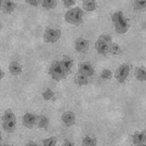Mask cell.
Masks as SVG:
<instances>
[{
	"mask_svg": "<svg viewBox=\"0 0 146 146\" xmlns=\"http://www.w3.org/2000/svg\"><path fill=\"white\" fill-rule=\"evenodd\" d=\"M112 21L116 26V32L119 34L125 33L129 28V20L125 18L123 16V12L122 11H117L112 15Z\"/></svg>",
	"mask_w": 146,
	"mask_h": 146,
	"instance_id": "obj_1",
	"label": "cell"
},
{
	"mask_svg": "<svg viewBox=\"0 0 146 146\" xmlns=\"http://www.w3.org/2000/svg\"><path fill=\"white\" fill-rule=\"evenodd\" d=\"M65 20L68 22V23L80 25L82 21H83V11H82L79 7H73L66 12Z\"/></svg>",
	"mask_w": 146,
	"mask_h": 146,
	"instance_id": "obj_2",
	"label": "cell"
},
{
	"mask_svg": "<svg viewBox=\"0 0 146 146\" xmlns=\"http://www.w3.org/2000/svg\"><path fill=\"white\" fill-rule=\"evenodd\" d=\"M111 43H112V38L110 35H107V34L100 35V38L98 39L96 44H95L96 51L101 55H107L108 54V46Z\"/></svg>",
	"mask_w": 146,
	"mask_h": 146,
	"instance_id": "obj_3",
	"label": "cell"
},
{
	"mask_svg": "<svg viewBox=\"0 0 146 146\" xmlns=\"http://www.w3.org/2000/svg\"><path fill=\"white\" fill-rule=\"evenodd\" d=\"M50 76L52 77L55 80H62L67 77V73L62 70V67L60 65V61H54L50 66Z\"/></svg>",
	"mask_w": 146,
	"mask_h": 146,
	"instance_id": "obj_4",
	"label": "cell"
},
{
	"mask_svg": "<svg viewBox=\"0 0 146 146\" xmlns=\"http://www.w3.org/2000/svg\"><path fill=\"white\" fill-rule=\"evenodd\" d=\"M130 72V66L129 65H122L117 68V71L115 72V77L119 83H124V80L127 79L128 74Z\"/></svg>",
	"mask_w": 146,
	"mask_h": 146,
	"instance_id": "obj_5",
	"label": "cell"
},
{
	"mask_svg": "<svg viewBox=\"0 0 146 146\" xmlns=\"http://www.w3.org/2000/svg\"><path fill=\"white\" fill-rule=\"evenodd\" d=\"M60 36H61L60 29L50 28V29H46V32L44 33V40L46 43H55L60 39Z\"/></svg>",
	"mask_w": 146,
	"mask_h": 146,
	"instance_id": "obj_6",
	"label": "cell"
},
{
	"mask_svg": "<svg viewBox=\"0 0 146 146\" xmlns=\"http://www.w3.org/2000/svg\"><path fill=\"white\" fill-rule=\"evenodd\" d=\"M78 72L80 73V74L83 76H86V77H90L94 74V67L90 65L89 62H82L79 67H78Z\"/></svg>",
	"mask_w": 146,
	"mask_h": 146,
	"instance_id": "obj_7",
	"label": "cell"
},
{
	"mask_svg": "<svg viewBox=\"0 0 146 146\" xmlns=\"http://www.w3.org/2000/svg\"><path fill=\"white\" fill-rule=\"evenodd\" d=\"M74 48L78 52H85L89 49V42L84 38H78L74 43Z\"/></svg>",
	"mask_w": 146,
	"mask_h": 146,
	"instance_id": "obj_8",
	"label": "cell"
},
{
	"mask_svg": "<svg viewBox=\"0 0 146 146\" xmlns=\"http://www.w3.org/2000/svg\"><path fill=\"white\" fill-rule=\"evenodd\" d=\"M60 65L62 67V70L65 71L67 74H70L71 71H72V67H73V60L68 56H63V58L60 61Z\"/></svg>",
	"mask_w": 146,
	"mask_h": 146,
	"instance_id": "obj_9",
	"label": "cell"
},
{
	"mask_svg": "<svg viewBox=\"0 0 146 146\" xmlns=\"http://www.w3.org/2000/svg\"><path fill=\"white\" fill-rule=\"evenodd\" d=\"M22 123L23 125L27 127V128H33L34 127V123H36V117L33 115V113H26L22 118Z\"/></svg>",
	"mask_w": 146,
	"mask_h": 146,
	"instance_id": "obj_10",
	"label": "cell"
},
{
	"mask_svg": "<svg viewBox=\"0 0 146 146\" xmlns=\"http://www.w3.org/2000/svg\"><path fill=\"white\" fill-rule=\"evenodd\" d=\"M74 121H76V115H74L73 112H71V111L65 112V113L62 115V122L65 123V124H66L67 127L73 125V123H74Z\"/></svg>",
	"mask_w": 146,
	"mask_h": 146,
	"instance_id": "obj_11",
	"label": "cell"
},
{
	"mask_svg": "<svg viewBox=\"0 0 146 146\" xmlns=\"http://www.w3.org/2000/svg\"><path fill=\"white\" fill-rule=\"evenodd\" d=\"M146 140L145 131H136L133 135V144L134 145H144Z\"/></svg>",
	"mask_w": 146,
	"mask_h": 146,
	"instance_id": "obj_12",
	"label": "cell"
},
{
	"mask_svg": "<svg viewBox=\"0 0 146 146\" xmlns=\"http://www.w3.org/2000/svg\"><path fill=\"white\" fill-rule=\"evenodd\" d=\"M1 7L5 13H11L15 10V3L9 1V0H4V1H1Z\"/></svg>",
	"mask_w": 146,
	"mask_h": 146,
	"instance_id": "obj_13",
	"label": "cell"
},
{
	"mask_svg": "<svg viewBox=\"0 0 146 146\" xmlns=\"http://www.w3.org/2000/svg\"><path fill=\"white\" fill-rule=\"evenodd\" d=\"M9 71H10L11 74L18 76V74H21V72H22V67L18 62H11L10 66H9Z\"/></svg>",
	"mask_w": 146,
	"mask_h": 146,
	"instance_id": "obj_14",
	"label": "cell"
},
{
	"mask_svg": "<svg viewBox=\"0 0 146 146\" xmlns=\"http://www.w3.org/2000/svg\"><path fill=\"white\" fill-rule=\"evenodd\" d=\"M3 128L5 129V131L12 133V131L16 129V121H7V122H4V123H3Z\"/></svg>",
	"mask_w": 146,
	"mask_h": 146,
	"instance_id": "obj_15",
	"label": "cell"
},
{
	"mask_svg": "<svg viewBox=\"0 0 146 146\" xmlns=\"http://www.w3.org/2000/svg\"><path fill=\"white\" fill-rule=\"evenodd\" d=\"M135 76H136V79L140 80V82H144L146 79V71L144 67H138L135 70Z\"/></svg>",
	"mask_w": 146,
	"mask_h": 146,
	"instance_id": "obj_16",
	"label": "cell"
},
{
	"mask_svg": "<svg viewBox=\"0 0 146 146\" xmlns=\"http://www.w3.org/2000/svg\"><path fill=\"white\" fill-rule=\"evenodd\" d=\"M108 54H112V55H119L122 54V49L118 44L115 43H111L108 46Z\"/></svg>",
	"mask_w": 146,
	"mask_h": 146,
	"instance_id": "obj_17",
	"label": "cell"
},
{
	"mask_svg": "<svg viewBox=\"0 0 146 146\" xmlns=\"http://www.w3.org/2000/svg\"><path fill=\"white\" fill-rule=\"evenodd\" d=\"M76 83L78 84V85H86L89 83V80H88V77L86 76H83V74H80V73H78V74L76 76Z\"/></svg>",
	"mask_w": 146,
	"mask_h": 146,
	"instance_id": "obj_18",
	"label": "cell"
},
{
	"mask_svg": "<svg viewBox=\"0 0 146 146\" xmlns=\"http://www.w3.org/2000/svg\"><path fill=\"white\" fill-rule=\"evenodd\" d=\"M49 124V119L45 116H39L36 117V125L39 128H46Z\"/></svg>",
	"mask_w": 146,
	"mask_h": 146,
	"instance_id": "obj_19",
	"label": "cell"
},
{
	"mask_svg": "<svg viewBox=\"0 0 146 146\" xmlns=\"http://www.w3.org/2000/svg\"><path fill=\"white\" fill-rule=\"evenodd\" d=\"M83 7L86 11H94L96 9V3L93 0H85V1H83Z\"/></svg>",
	"mask_w": 146,
	"mask_h": 146,
	"instance_id": "obj_20",
	"label": "cell"
},
{
	"mask_svg": "<svg viewBox=\"0 0 146 146\" xmlns=\"http://www.w3.org/2000/svg\"><path fill=\"white\" fill-rule=\"evenodd\" d=\"M83 145H85V146H95L96 145V139L93 138V136L86 135L85 138L83 139Z\"/></svg>",
	"mask_w": 146,
	"mask_h": 146,
	"instance_id": "obj_21",
	"label": "cell"
},
{
	"mask_svg": "<svg viewBox=\"0 0 146 146\" xmlns=\"http://www.w3.org/2000/svg\"><path fill=\"white\" fill-rule=\"evenodd\" d=\"M3 122H7V121H16V117L15 115L11 112V111H6L5 113L3 115Z\"/></svg>",
	"mask_w": 146,
	"mask_h": 146,
	"instance_id": "obj_22",
	"label": "cell"
},
{
	"mask_svg": "<svg viewBox=\"0 0 146 146\" xmlns=\"http://www.w3.org/2000/svg\"><path fill=\"white\" fill-rule=\"evenodd\" d=\"M43 98L45 100H54L55 99V94L51 89H45L43 93Z\"/></svg>",
	"mask_w": 146,
	"mask_h": 146,
	"instance_id": "obj_23",
	"label": "cell"
},
{
	"mask_svg": "<svg viewBox=\"0 0 146 146\" xmlns=\"http://www.w3.org/2000/svg\"><path fill=\"white\" fill-rule=\"evenodd\" d=\"M42 5H43V7L51 9V7L56 6V1H55V0H43V1H42Z\"/></svg>",
	"mask_w": 146,
	"mask_h": 146,
	"instance_id": "obj_24",
	"label": "cell"
},
{
	"mask_svg": "<svg viewBox=\"0 0 146 146\" xmlns=\"http://www.w3.org/2000/svg\"><path fill=\"white\" fill-rule=\"evenodd\" d=\"M44 146H54L55 144H56V138H49V139H45L43 140V143H42Z\"/></svg>",
	"mask_w": 146,
	"mask_h": 146,
	"instance_id": "obj_25",
	"label": "cell"
},
{
	"mask_svg": "<svg viewBox=\"0 0 146 146\" xmlns=\"http://www.w3.org/2000/svg\"><path fill=\"white\" fill-rule=\"evenodd\" d=\"M101 79H110L112 77V72L110 71V70H104L102 72H101Z\"/></svg>",
	"mask_w": 146,
	"mask_h": 146,
	"instance_id": "obj_26",
	"label": "cell"
},
{
	"mask_svg": "<svg viewBox=\"0 0 146 146\" xmlns=\"http://www.w3.org/2000/svg\"><path fill=\"white\" fill-rule=\"evenodd\" d=\"M145 1H135L134 3V9L135 10H145Z\"/></svg>",
	"mask_w": 146,
	"mask_h": 146,
	"instance_id": "obj_27",
	"label": "cell"
},
{
	"mask_svg": "<svg viewBox=\"0 0 146 146\" xmlns=\"http://www.w3.org/2000/svg\"><path fill=\"white\" fill-rule=\"evenodd\" d=\"M63 4H65V6H72L74 5V0H65Z\"/></svg>",
	"mask_w": 146,
	"mask_h": 146,
	"instance_id": "obj_28",
	"label": "cell"
},
{
	"mask_svg": "<svg viewBox=\"0 0 146 146\" xmlns=\"http://www.w3.org/2000/svg\"><path fill=\"white\" fill-rule=\"evenodd\" d=\"M28 3L31 4V5H33V6H35L36 4H38V1H35V0H28Z\"/></svg>",
	"mask_w": 146,
	"mask_h": 146,
	"instance_id": "obj_29",
	"label": "cell"
},
{
	"mask_svg": "<svg viewBox=\"0 0 146 146\" xmlns=\"http://www.w3.org/2000/svg\"><path fill=\"white\" fill-rule=\"evenodd\" d=\"M63 145H65V146H73V144H72V143H70L68 140H66L65 143H63Z\"/></svg>",
	"mask_w": 146,
	"mask_h": 146,
	"instance_id": "obj_30",
	"label": "cell"
},
{
	"mask_svg": "<svg viewBox=\"0 0 146 146\" xmlns=\"http://www.w3.org/2000/svg\"><path fill=\"white\" fill-rule=\"evenodd\" d=\"M3 77H4V72H3V71H0V78L3 79Z\"/></svg>",
	"mask_w": 146,
	"mask_h": 146,
	"instance_id": "obj_31",
	"label": "cell"
}]
</instances>
